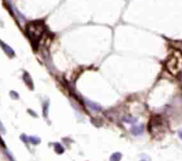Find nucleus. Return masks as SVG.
Listing matches in <instances>:
<instances>
[{
  "mask_svg": "<svg viewBox=\"0 0 182 161\" xmlns=\"http://www.w3.org/2000/svg\"><path fill=\"white\" fill-rule=\"evenodd\" d=\"M0 46H1V47L3 48V50L5 51V53H6V54H8L9 56H14V50H13L9 46H7L6 43L2 42L1 40H0Z\"/></svg>",
  "mask_w": 182,
  "mask_h": 161,
  "instance_id": "obj_1",
  "label": "nucleus"
},
{
  "mask_svg": "<svg viewBox=\"0 0 182 161\" xmlns=\"http://www.w3.org/2000/svg\"><path fill=\"white\" fill-rule=\"evenodd\" d=\"M30 141H31L32 143H34V144H38V143L40 142V140H39V138H38V137H30Z\"/></svg>",
  "mask_w": 182,
  "mask_h": 161,
  "instance_id": "obj_4",
  "label": "nucleus"
},
{
  "mask_svg": "<svg viewBox=\"0 0 182 161\" xmlns=\"http://www.w3.org/2000/svg\"><path fill=\"white\" fill-rule=\"evenodd\" d=\"M132 133L133 134H135V135H139V134H140L142 132H143V128H142V126H134L133 128H132Z\"/></svg>",
  "mask_w": 182,
  "mask_h": 161,
  "instance_id": "obj_2",
  "label": "nucleus"
},
{
  "mask_svg": "<svg viewBox=\"0 0 182 161\" xmlns=\"http://www.w3.org/2000/svg\"><path fill=\"white\" fill-rule=\"evenodd\" d=\"M178 135H179V137H180L181 140H182V130H180V131L178 132Z\"/></svg>",
  "mask_w": 182,
  "mask_h": 161,
  "instance_id": "obj_5",
  "label": "nucleus"
},
{
  "mask_svg": "<svg viewBox=\"0 0 182 161\" xmlns=\"http://www.w3.org/2000/svg\"><path fill=\"white\" fill-rule=\"evenodd\" d=\"M121 159V154L120 153H115L112 155L110 161H119Z\"/></svg>",
  "mask_w": 182,
  "mask_h": 161,
  "instance_id": "obj_3",
  "label": "nucleus"
}]
</instances>
